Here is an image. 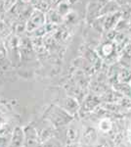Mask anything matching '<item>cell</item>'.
Wrapping results in <instances>:
<instances>
[{
  "label": "cell",
  "mask_w": 131,
  "mask_h": 147,
  "mask_svg": "<svg viewBox=\"0 0 131 147\" xmlns=\"http://www.w3.org/2000/svg\"><path fill=\"white\" fill-rule=\"evenodd\" d=\"M44 119L47 120L55 129L69 125L73 121V116L58 105H51L45 111Z\"/></svg>",
  "instance_id": "obj_1"
},
{
  "label": "cell",
  "mask_w": 131,
  "mask_h": 147,
  "mask_svg": "<svg viewBox=\"0 0 131 147\" xmlns=\"http://www.w3.org/2000/svg\"><path fill=\"white\" fill-rule=\"evenodd\" d=\"M45 23H46L45 13H43L42 11L37 10V9H34L27 21V32H35L39 28L45 26Z\"/></svg>",
  "instance_id": "obj_2"
},
{
  "label": "cell",
  "mask_w": 131,
  "mask_h": 147,
  "mask_svg": "<svg viewBox=\"0 0 131 147\" xmlns=\"http://www.w3.org/2000/svg\"><path fill=\"white\" fill-rule=\"evenodd\" d=\"M101 30L102 32H109V30H115L118 21L121 19V12H116V13L110 14V15L101 16Z\"/></svg>",
  "instance_id": "obj_3"
},
{
  "label": "cell",
  "mask_w": 131,
  "mask_h": 147,
  "mask_svg": "<svg viewBox=\"0 0 131 147\" xmlns=\"http://www.w3.org/2000/svg\"><path fill=\"white\" fill-rule=\"evenodd\" d=\"M25 132V147H38L39 136L34 127L28 125L24 129Z\"/></svg>",
  "instance_id": "obj_4"
},
{
  "label": "cell",
  "mask_w": 131,
  "mask_h": 147,
  "mask_svg": "<svg viewBox=\"0 0 131 147\" xmlns=\"http://www.w3.org/2000/svg\"><path fill=\"white\" fill-rule=\"evenodd\" d=\"M80 138H81L82 143L84 145L91 147L93 145H96L97 142H98V132L94 127H87L81 132Z\"/></svg>",
  "instance_id": "obj_5"
},
{
  "label": "cell",
  "mask_w": 131,
  "mask_h": 147,
  "mask_svg": "<svg viewBox=\"0 0 131 147\" xmlns=\"http://www.w3.org/2000/svg\"><path fill=\"white\" fill-rule=\"evenodd\" d=\"M25 146V132L21 127H16L13 130L10 143L8 147H24Z\"/></svg>",
  "instance_id": "obj_6"
},
{
  "label": "cell",
  "mask_w": 131,
  "mask_h": 147,
  "mask_svg": "<svg viewBox=\"0 0 131 147\" xmlns=\"http://www.w3.org/2000/svg\"><path fill=\"white\" fill-rule=\"evenodd\" d=\"M14 129L10 127L9 125L0 127V147H8L10 143Z\"/></svg>",
  "instance_id": "obj_7"
},
{
  "label": "cell",
  "mask_w": 131,
  "mask_h": 147,
  "mask_svg": "<svg viewBox=\"0 0 131 147\" xmlns=\"http://www.w3.org/2000/svg\"><path fill=\"white\" fill-rule=\"evenodd\" d=\"M101 4L97 3L94 1H90V3L87 6V21L89 22H93L97 18L100 17V11L102 8Z\"/></svg>",
  "instance_id": "obj_8"
},
{
  "label": "cell",
  "mask_w": 131,
  "mask_h": 147,
  "mask_svg": "<svg viewBox=\"0 0 131 147\" xmlns=\"http://www.w3.org/2000/svg\"><path fill=\"white\" fill-rule=\"evenodd\" d=\"M101 103V98L97 96L96 94H92L85 98L84 103H83V111L85 112H90L93 111L98 105Z\"/></svg>",
  "instance_id": "obj_9"
},
{
  "label": "cell",
  "mask_w": 131,
  "mask_h": 147,
  "mask_svg": "<svg viewBox=\"0 0 131 147\" xmlns=\"http://www.w3.org/2000/svg\"><path fill=\"white\" fill-rule=\"evenodd\" d=\"M80 136H81V132L77 127H70L66 131V141L67 144L69 143H77L79 142Z\"/></svg>",
  "instance_id": "obj_10"
},
{
  "label": "cell",
  "mask_w": 131,
  "mask_h": 147,
  "mask_svg": "<svg viewBox=\"0 0 131 147\" xmlns=\"http://www.w3.org/2000/svg\"><path fill=\"white\" fill-rule=\"evenodd\" d=\"M120 11V6L118 3H116L114 0H109L105 5L101 8L100 11V17L101 16L110 15V14L116 13V12Z\"/></svg>",
  "instance_id": "obj_11"
},
{
  "label": "cell",
  "mask_w": 131,
  "mask_h": 147,
  "mask_svg": "<svg viewBox=\"0 0 131 147\" xmlns=\"http://www.w3.org/2000/svg\"><path fill=\"white\" fill-rule=\"evenodd\" d=\"M116 52V44H114L112 41L105 42L103 45L101 46V54L105 58H109V57H111L113 54H115Z\"/></svg>",
  "instance_id": "obj_12"
},
{
  "label": "cell",
  "mask_w": 131,
  "mask_h": 147,
  "mask_svg": "<svg viewBox=\"0 0 131 147\" xmlns=\"http://www.w3.org/2000/svg\"><path fill=\"white\" fill-rule=\"evenodd\" d=\"M116 82H123V84H128L129 82H131V69H121L116 75Z\"/></svg>",
  "instance_id": "obj_13"
},
{
  "label": "cell",
  "mask_w": 131,
  "mask_h": 147,
  "mask_svg": "<svg viewBox=\"0 0 131 147\" xmlns=\"http://www.w3.org/2000/svg\"><path fill=\"white\" fill-rule=\"evenodd\" d=\"M116 91L120 92V94L124 96H131V86L127 84H123V82H115L114 84Z\"/></svg>",
  "instance_id": "obj_14"
},
{
  "label": "cell",
  "mask_w": 131,
  "mask_h": 147,
  "mask_svg": "<svg viewBox=\"0 0 131 147\" xmlns=\"http://www.w3.org/2000/svg\"><path fill=\"white\" fill-rule=\"evenodd\" d=\"M77 108H78L77 101H75V99L68 97L65 100V107H64V109H66L73 116L75 112H77Z\"/></svg>",
  "instance_id": "obj_15"
},
{
  "label": "cell",
  "mask_w": 131,
  "mask_h": 147,
  "mask_svg": "<svg viewBox=\"0 0 131 147\" xmlns=\"http://www.w3.org/2000/svg\"><path fill=\"white\" fill-rule=\"evenodd\" d=\"M38 147H64L62 145V143L58 139H56L55 137L48 139V140H45L43 142H40L38 144Z\"/></svg>",
  "instance_id": "obj_16"
},
{
  "label": "cell",
  "mask_w": 131,
  "mask_h": 147,
  "mask_svg": "<svg viewBox=\"0 0 131 147\" xmlns=\"http://www.w3.org/2000/svg\"><path fill=\"white\" fill-rule=\"evenodd\" d=\"M17 1L18 0H0V4H1V8L3 12L8 13L17 3Z\"/></svg>",
  "instance_id": "obj_17"
},
{
  "label": "cell",
  "mask_w": 131,
  "mask_h": 147,
  "mask_svg": "<svg viewBox=\"0 0 131 147\" xmlns=\"http://www.w3.org/2000/svg\"><path fill=\"white\" fill-rule=\"evenodd\" d=\"M96 145L98 147H115V145H114V142L112 140H110V139H107V138H104V139L99 140L98 142H97Z\"/></svg>",
  "instance_id": "obj_18"
},
{
  "label": "cell",
  "mask_w": 131,
  "mask_h": 147,
  "mask_svg": "<svg viewBox=\"0 0 131 147\" xmlns=\"http://www.w3.org/2000/svg\"><path fill=\"white\" fill-rule=\"evenodd\" d=\"M10 32V28H8V26L6 25L4 22L0 21V35L1 36H7Z\"/></svg>",
  "instance_id": "obj_19"
},
{
  "label": "cell",
  "mask_w": 131,
  "mask_h": 147,
  "mask_svg": "<svg viewBox=\"0 0 131 147\" xmlns=\"http://www.w3.org/2000/svg\"><path fill=\"white\" fill-rule=\"evenodd\" d=\"M114 1H115L116 3H118V5L121 7V6H124V5H128L130 0H114Z\"/></svg>",
  "instance_id": "obj_20"
},
{
  "label": "cell",
  "mask_w": 131,
  "mask_h": 147,
  "mask_svg": "<svg viewBox=\"0 0 131 147\" xmlns=\"http://www.w3.org/2000/svg\"><path fill=\"white\" fill-rule=\"evenodd\" d=\"M5 57V49H4L3 45L0 43V59H3Z\"/></svg>",
  "instance_id": "obj_21"
},
{
  "label": "cell",
  "mask_w": 131,
  "mask_h": 147,
  "mask_svg": "<svg viewBox=\"0 0 131 147\" xmlns=\"http://www.w3.org/2000/svg\"><path fill=\"white\" fill-rule=\"evenodd\" d=\"M91 1H94V2H97V3L101 4L102 6H104L105 4L107 3V2L109 1V0H91Z\"/></svg>",
  "instance_id": "obj_22"
},
{
  "label": "cell",
  "mask_w": 131,
  "mask_h": 147,
  "mask_svg": "<svg viewBox=\"0 0 131 147\" xmlns=\"http://www.w3.org/2000/svg\"><path fill=\"white\" fill-rule=\"evenodd\" d=\"M64 147H80L79 143L77 142V143H69V144H66Z\"/></svg>",
  "instance_id": "obj_23"
},
{
  "label": "cell",
  "mask_w": 131,
  "mask_h": 147,
  "mask_svg": "<svg viewBox=\"0 0 131 147\" xmlns=\"http://www.w3.org/2000/svg\"><path fill=\"white\" fill-rule=\"evenodd\" d=\"M23 1H25V2H30H30H32V0H23Z\"/></svg>",
  "instance_id": "obj_24"
},
{
  "label": "cell",
  "mask_w": 131,
  "mask_h": 147,
  "mask_svg": "<svg viewBox=\"0 0 131 147\" xmlns=\"http://www.w3.org/2000/svg\"><path fill=\"white\" fill-rule=\"evenodd\" d=\"M91 147H98V146H97V145H93V146H91Z\"/></svg>",
  "instance_id": "obj_25"
},
{
  "label": "cell",
  "mask_w": 131,
  "mask_h": 147,
  "mask_svg": "<svg viewBox=\"0 0 131 147\" xmlns=\"http://www.w3.org/2000/svg\"><path fill=\"white\" fill-rule=\"evenodd\" d=\"M24 147H25V146H24Z\"/></svg>",
  "instance_id": "obj_26"
}]
</instances>
